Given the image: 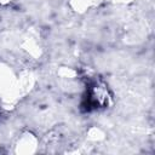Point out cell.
I'll return each instance as SVG.
<instances>
[{
  "label": "cell",
  "mask_w": 155,
  "mask_h": 155,
  "mask_svg": "<svg viewBox=\"0 0 155 155\" xmlns=\"http://www.w3.org/2000/svg\"><path fill=\"white\" fill-rule=\"evenodd\" d=\"M105 103H107V97L102 94L98 82L91 81L86 86V93L84 94V98L81 102V110L85 113H90L104 105Z\"/></svg>",
  "instance_id": "1"
}]
</instances>
